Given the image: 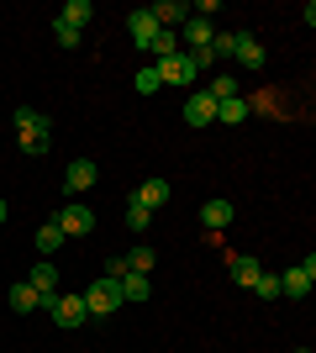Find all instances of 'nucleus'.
I'll list each match as a JSON object with an SVG mask.
<instances>
[{
	"mask_svg": "<svg viewBox=\"0 0 316 353\" xmlns=\"http://www.w3.org/2000/svg\"><path fill=\"white\" fill-rule=\"evenodd\" d=\"M16 132H21V153L43 159L48 148H53V117L32 111V105H16Z\"/></svg>",
	"mask_w": 316,
	"mask_h": 353,
	"instance_id": "1",
	"label": "nucleus"
},
{
	"mask_svg": "<svg viewBox=\"0 0 316 353\" xmlns=\"http://www.w3.org/2000/svg\"><path fill=\"white\" fill-rule=\"evenodd\" d=\"M127 306V301H121V285L116 280H90V290H85V311H90L95 322H105V316H111V311H121Z\"/></svg>",
	"mask_w": 316,
	"mask_h": 353,
	"instance_id": "2",
	"label": "nucleus"
},
{
	"mask_svg": "<svg viewBox=\"0 0 316 353\" xmlns=\"http://www.w3.org/2000/svg\"><path fill=\"white\" fill-rule=\"evenodd\" d=\"M311 285H316V259H306V264H295V269L280 274V295H285V301H306Z\"/></svg>",
	"mask_w": 316,
	"mask_h": 353,
	"instance_id": "3",
	"label": "nucleus"
},
{
	"mask_svg": "<svg viewBox=\"0 0 316 353\" xmlns=\"http://www.w3.org/2000/svg\"><path fill=\"white\" fill-rule=\"evenodd\" d=\"M53 221H59V232H63V237H90V232H95V211H90V206H79V201H69V206H63Z\"/></svg>",
	"mask_w": 316,
	"mask_h": 353,
	"instance_id": "4",
	"label": "nucleus"
},
{
	"mask_svg": "<svg viewBox=\"0 0 316 353\" xmlns=\"http://www.w3.org/2000/svg\"><path fill=\"white\" fill-rule=\"evenodd\" d=\"M53 322H59L63 332L85 327V322H90V311H85V295H69V290H59V301H53Z\"/></svg>",
	"mask_w": 316,
	"mask_h": 353,
	"instance_id": "5",
	"label": "nucleus"
},
{
	"mask_svg": "<svg viewBox=\"0 0 316 353\" xmlns=\"http://www.w3.org/2000/svg\"><path fill=\"white\" fill-rule=\"evenodd\" d=\"M153 69H158V79H164V85H180V90L196 85V63H190V53H169V59H158Z\"/></svg>",
	"mask_w": 316,
	"mask_h": 353,
	"instance_id": "6",
	"label": "nucleus"
},
{
	"mask_svg": "<svg viewBox=\"0 0 316 353\" xmlns=\"http://www.w3.org/2000/svg\"><path fill=\"white\" fill-rule=\"evenodd\" d=\"M27 285L37 290V301H43V311H53V301H59V269H53V259H43V264L27 274Z\"/></svg>",
	"mask_w": 316,
	"mask_h": 353,
	"instance_id": "7",
	"label": "nucleus"
},
{
	"mask_svg": "<svg viewBox=\"0 0 316 353\" xmlns=\"http://www.w3.org/2000/svg\"><path fill=\"white\" fill-rule=\"evenodd\" d=\"M211 121H216V101L206 90H190L185 95V127H211Z\"/></svg>",
	"mask_w": 316,
	"mask_h": 353,
	"instance_id": "8",
	"label": "nucleus"
},
{
	"mask_svg": "<svg viewBox=\"0 0 316 353\" xmlns=\"http://www.w3.org/2000/svg\"><path fill=\"white\" fill-rule=\"evenodd\" d=\"M63 190H69V195L95 190V159H74V163H69V169H63Z\"/></svg>",
	"mask_w": 316,
	"mask_h": 353,
	"instance_id": "9",
	"label": "nucleus"
},
{
	"mask_svg": "<svg viewBox=\"0 0 316 353\" xmlns=\"http://www.w3.org/2000/svg\"><path fill=\"white\" fill-rule=\"evenodd\" d=\"M148 16H153V21H158V27L180 32L185 21H190V6H185V0H158V6H148Z\"/></svg>",
	"mask_w": 316,
	"mask_h": 353,
	"instance_id": "10",
	"label": "nucleus"
},
{
	"mask_svg": "<svg viewBox=\"0 0 316 353\" xmlns=\"http://www.w3.org/2000/svg\"><path fill=\"white\" fill-rule=\"evenodd\" d=\"M169 195H174V185H169V179H143V185H137V206H148V211H158V206H169Z\"/></svg>",
	"mask_w": 316,
	"mask_h": 353,
	"instance_id": "11",
	"label": "nucleus"
},
{
	"mask_svg": "<svg viewBox=\"0 0 316 353\" xmlns=\"http://www.w3.org/2000/svg\"><path fill=\"white\" fill-rule=\"evenodd\" d=\"M248 117H253V101H248V95H232V101H216V121H222V127H242Z\"/></svg>",
	"mask_w": 316,
	"mask_h": 353,
	"instance_id": "12",
	"label": "nucleus"
},
{
	"mask_svg": "<svg viewBox=\"0 0 316 353\" xmlns=\"http://www.w3.org/2000/svg\"><path fill=\"white\" fill-rule=\"evenodd\" d=\"M232 59L242 63V69H264V43H258L253 32H238V53Z\"/></svg>",
	"mask_w": 316,
	"mask_h": 353,
	"instance_id": "13",
	"label": "nucleus"
},
{
	"mask_svg": "<svg viewBox=\"0 0 316 353\" xmlns=\"http://www.w3.org/2000/svg\"><path fill=\"white\" fill-rule=\"evenodd\" d=\"M127 32H132L137 53H148V43H153V32H158V21H153L148 11H132V16H127Z\"/></svg>",
	"mask_w": 316,
	"mask_h": 353,
	"instance_id": "14",
	"label": "nucleus"
},
{
	"mask_svg": "<svg viewBox=\"0 0 316 353\" xmlns=\"http://www.w3.org/2000/svg\"><path fill=\"white\" fill-rule=\"evenodd\" d=\"M180 32H185V43H190V53H200V48H211V37H216V21H200V16H190Z\"/></svg>",
	"mask_w": 316,
	"mask_h": 353,
	"instance_id": "15",
	"label": "nucleus"
},
{
	"mask_svg": "<svg viewBox=\"0 0 316 353\" xmlns=\"http://www.w3.org/2000/svg\"><path fill=\"white\" fill-rule=\"evenodd\" d=\"M121 301H127V306H143V301H148L153 295V285H148V274H121Z\"/></svg>",
	"mask_w": 316,
	"mask_h": 353,
	"instance_id": "16",
	"label": "nucleus"
},
{
	"mask_svg": "<svg viewBox=\"0 0 316 353\" xmlns=\"http://www.w3.org/2000/svg\"><path fill=\"white\" fill-rule=\"evenodd\" d=\"M232 216H238V211H232V201H206V206H200V221H206V227H216V232H222V227H232Z\"/></svg>",
	"mask_w": 316,
	"mask_h": 353,
	"instance_id": "17",
	"label": "nucleus"
},
{
	"mask_svg": "<svg viewBox=\"0 0 316 353\" xmlns=\"http://www.w3.org/2000/svg\"><path fill=\"white\" fill-rule=\"evenodd\" d=\"M90 16H95V6H90V0H69V6L59 11V21L79 32V27H90Z\"/></svg>",
	"mask_w": 316,
	"mask_h": 353,
	"instance_id": "18",
	"label": "nucleus"
},
{
	"mask_svg": "<svg viewBox=\"0 0 316 353\" xmlns=\"http://www.w3.org/2000/svg\"><path fill=\"white\" fill-rule=\"evenodd\" d=\"M63 243H69V237L59 232V221H48V227H37V253H43V259H53V253H59Z\"/></svg>",
	"mask_w": 316,
	"mask_h": 353,
	"instance_id": "19",
	"label": "nucleus"
},
{
	"mask_svg": "<svg viewBox=\"0 0 316 353\" xmlns=\"http://www.w3.org/2000/svg\"><path fill=\"white\" fill-rule=\"evenodd\" d=\"M11 311H43V301H37V290H32L27 280L11 285Z\"/></svg>",
	"mask_w": 316,
	"mask_h": 353,
	"instance_id": "20",
	"label": "nucleus"
},
{
	"mask_svg": "<svg viewBox=\"0 0 316 353\" xmlns=\"http://www.w3.org/2000/svg\"><path fill=\"white\" fill-rule=\"evenodd\" d=\"M153 264H158V253H153L148 248V243H137V248L132 253H127V274H148V269Z\"/></svg>",
	"mask_w": 316,
	"mask_h": 353,
	"instance_id": "21",
	"label": "nucleus"
},
{
	"mask_svg": "<svg viewBox=\"0 0 316 353\" xmlns=\"http://www.w3.org/2000/svg\"><path fill=\"white\" fill-rule=\"evenodd\" d=\"M227 269H232V280H238V285H253L258 274H264V269H258V259H248V253H238Z\"/></svg>",
	"mask_w": 316,
	"mask_h": 353,
	"instance_id": "22",
	"label": "nucleus"
},
{
	"mask_svg": "<svg viewBox=\"0 0 316 353\" xmlns=\"http://www.w3.org/2000/svg\"><path fill=\"white\" fill-rule=\"evenodd\" d=\"M206 95H211V101H232V95H238V79H232V74H216V79H211V90H206Z\"/></svg>",
	"mask_w": 316,
	"mask_h": 353,
	"instance_id": "23",
	"label": "nucleus"
},
{
	"mask_svg": "<svg viewBox=\"0 0 316 353\" xmlns=\"http://www.w3.org/2000/svg\"><path fill=\"white\" fill-rule=\"evenodd\" d=\"M211 53H216V63L232 59V53H238V32H216V37H211Z\"/></svg>",
	"mask_w": 316,
	"mask_h": 353,
	"instance_id": "24",
	"label": "nucleus"
},
{
	"mask_svg": "<svg viewBox=\"0 0 316 353\" xmlns=\"http://www.w3.org/2000/svg\"><path fill=\"white\" fill-rule=\"evenodd\" d=\"M127 227H132V232L153 227V211H148V206H137V201H127Z\"/></svg>",
	"mask_w": 316,
	"mask_h": 353,
	"instance_id": "25",
	"label": "nucleus"
},
{
	"mask_svg": "<svg viewBox=\"0 0 316 353\" xmlns=\"http://www.w3.org/2000/svg\"><path fill=\"white\" fill-rule=\"evenodd\" d=\"M137 90H143V95L164 90V79H158V69H153V63H143V69H137Z\"/></svg>",
	"mask_w": 316,
	"mask_h": 353,
	"instance_id": "26",
	"label": "nucleus"
},
{
	"mask_svg": "<svg viewBox=\"0 0 316 353\" xmlns=\"http://www.w3.org/2000/svg\"><path fill=\"white\" fill-rule=\"evenodd\" d=\"M248 290H258L264 301H280V274H258V280L248 285Z\"/></svg>",
	"mask_w": 316,
	"mask_h": 353,
	"instance_id": "27",
	"label": "nucleus"
},
{
	"mask_svg": "<svg viewBox=\"0 0 316 353\" xmlns=\"http://www.w3.org/2000/svg\"><path fill=\"white\" fill-rule=\"evenodd\" d=\"M53 43H59V48H79V32H74V27H63L59 16H53Z\"/></svg>",
	"mask_w": 316,
	"mask_h": 353,
	"instance_id": "28",
	"label": "nucleus"
},
{
	"mask_svg": "<svg viewBox=\"0 0 316 353\" xmlns=\"http://www.w3.org/2000/svg\"><path fill=\"white\" fill-rule=\"evenodd\" d=\"M6 216H11V206H6V195H0V227H6Z\"/></svg>",
	"mask_w": 316,
	"mask_h": 353,
	"instance_id": "29",
	"label": "nucleus"
},
{
	"mask_svg": "<svg viewBox=\"0 0 316 353\" xmlns=\"http://www.w3.org/2000/svg\"><path fill=\"white\" fill-rule=\"evenodd\" d=\"M295 353H311V348H295Z\"/></svg>",
	"mask_w": 316,
	"mask_h": 353,
	"instance_id": "30",
	"label": "nucleus"
}]
</instances>
